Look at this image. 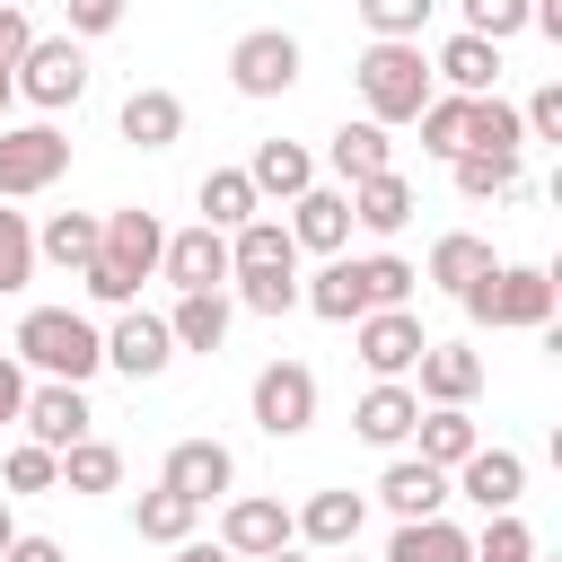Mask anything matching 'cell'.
Returning a JSON list of instances; mask_svg holds the SVG:
<instances>
[{
  "instance_id": "1",
  "label": "cell",
  "mask_w": 562,
  "mask_h": 562,
  "mask_svg": "<svg viewBox=\"0 0 562 562\" xmlns=\"http://www.w3.org/2000/svg\"><path fill=\"white\" fill-rule=\"evenodd\" d=\"M351 79H360V105H369V123H413L439 88H430V61H422V35H378L360 61H351Z\"/></svg>"
},
{
  "instance_id": "2",
  "label": "cell",
  "mask_w": 562,
  "mask_h": 562,
  "mask_svg": "<svg viewBox=\"0 0 562 562\" xmlns=\"http://www.w3.org/2000/svg\"><path fill=\"white\" fill-rule=\"evenodd\" d=\"M18 369L88 386V378L105 369V334H97L79 307H26V316H18Z\"/></svg>"
},
{
  "instance_id": "3",
  "label": "cell",
  "mask_w": 562,
  "mask_h": 562,
  "mask_svg": "<svg viewBox=\"0 0 562 562\" xmlns=\"http://www.w3.org/2000/svg\"><path fill=\"white\" fill-rule=\"evenodd\" d=\"M553 272L544 263H492L474 290H457V307L474 316V325H527V334H544L553 325Z\"/></svg>"
},
{
  "instance_id": "4",
  "label": "cell",
  "mask_w": 562,
  "mask_h": 562,
  "mask_svg": "<svg viewBox=\"0 0 562 562\" xmlns=\"http://www.w3.org/2000/svg\"><path fill=\"white\" fill-rule=\"evenodd\" d=\"M9 88H18L26 105H44V114L79 105V97H88V53H79V35H35V44L9 61Z\"/></svg>"
},
{
  "instance_id": "5",
  "label": "cell",
  "mask_w": 562,
  "mask_h": 562,
  "mask_svg": "<svg viewBox=\"0 0 562 562\" xmlns=\"http://www.w3.org/2000/svg\"><path fill=\"white\" fill-rule=\"evenodd\" d=\"M70 167V132L53 123H0V202H26L44 184H61Z\"/></svg>"
},
{
  "instance_id": "6",
  "label": "cell",
  "mask_w": 562,
  "mask_h": 562,
  "mask_svg": "<svg viewBox=\"0 0 562 562\" xmlns=\"http://www.w3.org/2000/svg\"><path fill=\"white\" fill-rule=\"evenodd\" d=\"M246 404H255V430H263V439H299V430L316 422V369H307V360H263Z\"/></svg>"
},
{
  "instance_id": "7",
  "label": "cell",
  "mask_w": 562,
  "mask_h": 562,
  "mask_svg": "<svg viewBox=\"0 0 562 562\" xmlns=\"http://www.w3.org/2000/svg\"><path fill=\"white\" fill-rule=\"evenodd\" d=\"M158 246H167V228H158V211H140V202L97 220V263H105V272H114L132 299H140V281L158 272Z\"/></svg>"
},
{
  "instance_id": "8",
  "label": "cell",
  "mask_w": 562,
  "mask_h": 562,
  "mask_svg": "<svg viewBox=\"0 0 562 562\" xmlns=\"http://www.w3.org/2000/svg\"><path fill=\"white\" fill-rule=\"evenodd\" d=\"M228 88L237 97H290L299 88V35H281V26L237 35L228 44Z\"/></svg>"
},
{
  "instance_id": "9",
  "label": "cell",
  "mask_w": 562,
  "mask_h": 562,
  "mask_svg": "<svg viewBox=\"0 0 562 562\" xmlns=\"http://www.w3.org/2000/svg\"><path fill=\"white\" fill-rule=\"evenodd\" d=\"M351 342H360V369H369V378H404L430 334H422L413 307H369V316H351Z\"/></svg>"
},
{
  "instance_id": "10",
  "label": "cell",
  "mask_w": 562,
  "mask_h": 562,
  "mask_svg": "<svg viewBox=\"0 0 562 562\" xmlns=\"http://www.w3.org/2000/svg\"><path fill=\"white\" fill-rule=\"evenodd\" d=\"M88 386H70V378H44V386H26V404H18V430L35 439V448H70V439H88Z\"/></svg>"
},
{
  "instance_id": "11",
  "label": "cell",
  "mask_w": 562,
  "mask_h": 562,
  "mask_svg": "<svg viewBox=\"0 0 562 562\" xmlns=\"http://www.w3.org/2000/svg\"><path fill=\"white\" fill-rule=\"evenodd\" d=\"M158 272H167L176 290H220V281H228V228H211V220L176 228V237L158 246Z\"/></svg>"
},
{
  "instance_id": "12",
  "label": "cell",
  "mask_w": 562,
  "mask_h": 562,
  "mask_svg": "<svg viewBox=\"0 0 562 562\" xmlns=\"http://www.w3.org/2000/svg\"><path fill=\"white\" fill-rule=\"evenodd\" d=\"M158 483H167V492H184L193 509H211V501H228V483H237V457H228L220 439H176Z\"/></svg>"
},
{
  "instance_id": "13",
  "label": "cell",
  "mask_w": 562,
  "mask_h": 562,
  "mask_svg": "<svg viewBox=\"0 0 562 562\" xmlns=\"http://www.w3.org/2000/svg\"><path fill=\"white\" fill-rule=\"evenodd\" d=\"M220 544H228L237 562H263V553L290 544V509H281L272 492H237V501L220 509Z\"/></svg>"
},
{
  "instance_id": "14",
  "label": "cell",
  "mask_w": 562,
  "mask_h": 562,
  "mask_svg": "<svg viewBox=\"0 0 562 562\" xmlns=\"http://www.w3.org/2000/svg\"><path fill=\"white\" fill-rule=\"evenodd\" d=\"M290 246L299 255H342L351 246V193L342 184H307L290 202Z\"/></svg>"
},
{
  "instance_id": "15",
  "label": "cell",
  "mask_w": 562,
  "mask_h": 562,
  "mask_svg": "<svg viewBox=\"0 0 562 562\" xmlns=\"http://www.w3.org/2000/svg\"><path fill=\"white\" fill-rule=\"evenodd\" d=\"M360 518H369V501H360V492H307V501L290 509V544L342 553V544H360Z\"/></svg>"
},
{
  "instance_id": "16",
  "label": "cell",
  "mask_w": 562,
  "mask_h": 562,
  "mask_svg": "<svg viewBox=\"0 0 562 562\" xmlns=\"http://www.w3.org/2000/svg\"><path fill=\"white\" fill-rule=\"evenodd\" d=\"M176 360V334H167V316H140V307H123L114 316V334H105V369H123V378H158Z\"/></svg>"
},
{
  "instance_id": "17",
  "label": "cell",
  "mask_w": 562,
  "mask_h": 562,
  "mask_svg": "<svg viewBox=\"0 0 562 562\" xmlns=\"http://www.w3.org/2000/svg\"><path fill=\"white\" fill-rule=\"evenodd\" d=\"M448 492H465L483 518H492V509H518V492H527V457H518V448H474V457L457 465Z\"/></svg>"
},
{
  "instance_id": "18",
  "label": "cell",
  "mask_w": 562,
  "mask_h": 562,
  "mask_svg": "<svg viewBox=\"0 0 562 562\" xmlns=\"http://www.w3.org/2000/svg\"><path fill=\"white\" fill-rule=\"evenodd\" d=\"M413 369H422V386H413L422 404H474L483 395V351H465V342H422Z\"/></svg>"
},
{
  "instance_id": "19",
  "label": "cell",
  "mask_w": 562,
  "mask_h": 562,
  "mask_svg": "<svg viewBox=\"0 0 562 562\" xmlns=\"http://www.w3.org/2000/svg\"><path fill=\"white\" fill-rule=\"evenodd\" d=\"M413 422H422V395H413L404 378H378V386L351 404V430H360L369 448H404V439H413Z\"/></svg>"
},
{
  "instance_id": "20",
  "label": "cell",
  "mask_w": 562,
  "mask_h": 562,
  "mask_svg": "<svg viewBox=\"0 0 562 562\" xmlns=\"http://www.w3.org/2000/svg\"><path fill=\"white\" fill-rule=\"evenodd\" d=\"M114 123H123L132 149H176V140H184V97H176V88H132Z\"/></svg>"
},
{
  "instance_id": "21",
  "label": "cell",
  "mask_w": 562,
  "mask_h": 562,
  "mask_svg": "<svg viewBox=\"0 0 562 562\" xmlns=\"http://www.w3.org/2000/svg\"><path fill=\"white\" fill-rule=\"evenodd\" d=\"M246 184H255V202H299V193L316 184V158H307L299 140H255Z\"/></svg>"
},
{
  "instance_id": "22",
  "label": "cell",
  "mask_w": 562,
  "mask_h": 562,
  "mask_svg": "<svg viewBox=\"0 0 562 562\" xmlns=\"http://www.w3.org/2000/svg\"><path fill=\"white\" fill-rule=\"evenodd\" d=\"M430 79H448L457 97H492V88H501V44H483V35H465V26H457V35L439 44Z\"/></svg>"
},
{
  "instance_id": "23",
  "label": "cell",
  "mask_w": 562,
  "mask_h": 562,
  "mask_svg": "<svg viewBox=\"0 0 562 562\" xmlns=\"http://www.w3.org/2000/svg\"><path fill=\"white\" fill-rule=\"evenodd\" d=\"M342 193H351V220H360L369 237H395V228L422 211V202H413V184H404L395 167H378V176H360V184H342Z\"/></svg>"
},
{
  "instance_id": "24",
  "label": "cell",
  "mask_w": 562,
  "mask_h": 562,
  "mask_svg": "<svg viewBox=\"0 0 562 562\" xmlns=\"http://www.w3.org/2000/svg\"><path fill=\"white\" fill-rule=\"evenodd\" d=\"M413 439H422V465H439V474H457V465L483 448V430H474L465 404H430V413L413 422Z\"/></svg>"
},
{
  "instance_id": "25",
  "label": "cell",
  "mask_w": 562,
  "mask_h": 562,
  "mask_svg": "<svg viewBox=\"0 0 562 562\" xmlns=\"http://www.w3.org/2000/svg\"><path fill=\"white\" fill-rule=\"evenodd\" d=\"M378 501H386L395 518H439V509H448V474L422 465V457H395V465L378 474Z\"/></svg>"
},
{
  "instance_id": "26",
  "label": "cell",
  "mask_w": 562,
  "mask_h": 562,
  "mask_svg": "<svg viewBox=\"0 0 562 562\" xmlns=\"http://www.w3.org/2000/svg\"><path fill=\"white\" fill-rule=\"evenodd\" d=\"M325 167H334L342 184H360V176H378V167H395V132L360 114V123H342V132L325 140Z\"/></svg>"
},
{
  "instance_id": "27",
  "label": "cell",
  "mask_w": 562,
  "mask_h": 562,
  "mask_svg": "<svg viewBox=\"0 0 562 562\" xmlns=\"http://www.w3.org/2000/svg\"><path fill=\"white\" fill-rule=\"evenodd\" d=\"M228 272H299V246H290V228L281 220H237L228 228Z\"/></svg>"
},
{
  "instance_id": "28",
  "label": "cell",
  "mask_w": 562,
  "mask_h": 562,
  "mask_svg": "<svg viewBox=\"0 0 562 562\" xmlns=\"http://www.w3.org/2000/svg\"><path fill=\"white\" fill-rule=\"evenodd\" d=\"M492 263H501V255H492V237H474V228H448V237L430 246V272H422V281L457 299V290H474V281H483Z\"/></svg>"
},
{
  "instance_id": "29",
  "label": "cell",
  "mask_w": 562,
  "mask_h": 562,
  "mask_svg": "<svg viewBox=\"0 0 562 562\" xmlns=\"http://www.w3.org/2000/svg\"><path fill=\"white\" fill-rule=\"evenodd\" d=\"M228 299L220 290H176V316H167V334H176V351H220L228 342Z\"/></svg>"
},
{
  "instance_id": "30",
  "label": "cell",
  "mask_w": 562,
  "mask_h": 562,
  "mask_svg": "<svg viewBox=\"0 0 562 562\" xmlns=\"http://www.w3.org/2000/svg\"><path fill=\"white\" fill-rule=\"evenodd\" d=\"M35 263L88 272V263H97V211H53V220L35 228Z\"/></svg>"
},
{
  "instance_id": "31",
  "label": "cell",
  "mask_w": 562,
  "mask_h": 562,
  "mask_svg": "<svg viewBox=\"0 0 562 562\" xmlns=\"http://www.w3.org/2000/svg\"><path fill=\"white\" fill-rule=\"evenodd\" d=\"M386 562H474V536L448 527V518H404L395 544H386Z\"/></svg>"
},
{
  "instance_id": "32",
  "label": "cell",
  "mask_w": 562,
  "mask_h": 562,
  "mask_svg": "<svg viewBox=\"0 0 562 562\" xmlns=\"http://www.w3.org/2000/svg\"><path fill=\"white\" fill-rule=\"evenodd\" d=\"M299 307H316L325 325L369 316V307H360V272H351V255H325V272H316V281H299Z\"/></svg>"
},
{
  "instance_id": "33",
  "label": "cell",
  "mask_w": 562,
  "mask_h": 562,
  "mask_svg": "<svg viewBox=\"0 0 562 562\" xmlns=\"http://www.w3.org/2000/svg\"><path fill=\"white\" fill-rule=\"evenodd\" d=\"M448 167H457V193H465V202H501V193H518V149H457Z\"/></svg>"
},
{
  "instance_id": "34",
  "label": "cell",
  "mask_w": 562,
  "mask_h": 562,
  "mask_svg": "<svg viewBox=\"0 0 562 562\" xmlns=\"http://www.w3.org/2000/svg\"><path fill=\"white\" fill-rule=\"evenodd\" d=\"M114 483H123V448L114 439L88 430V439L61 448V492H114Z\"/></svg>"
},
{
  "instance_id": "35",
  "label": "cell",
  "mask_w": 562,
  "mask_h": 562,
  "mask_svg": "<svg viewBox=\"0 0 562 562\" xmlns=\"http://www.w3.org/2000/svg\"><path fill=\"white\" fill-rule=\"evenodd\" d=\"M193 518H202V509H193V501H184V492H167V483H158V492H140V501H132V527H140V536H149V544H184V536H193Z\"/></svg>"
},
{
  "instance_id": "36",
  "label": "cell",
  "mask_w": 562,
  "mask_h": 562,
  "mask_svg": "<svg viewBox=\"0 0 562 562\" xmlns=\"http://www.w3.org/2000/svg\"><path fill=\"white\" fill-rule=\"evenodd\" d=\"M413 123H422V149H430V158H457V149H465V123H474V97L448 88V97H430Z\"/></svg>"
},
{
  "instance_id": "37",
  "label": "cell",
  "mask_w": 562,
  "mask_h": 562,
  "mask_svg": "<svg viewBox=\"0 0 562 562\" xmlns=\"http://www.w3.org/2000/svg\"><path fill=\"white\" fill-rule=\"evenodd\" d=\"M202 220H211V228L255 220V184H246V167H211V176H202Z\"/></svg>"
},
{
  "instance_id": "38",
  "label": "cell",
  "mask_w": 562,
  "mask_h": 562,
  "mask_svg": "<svg viewBox=\"0 0 562 562\" xmlns=\"http://www.w3.org/2000/svg\"><path fill=\"white\" fill-rule=\"evenodd\" d=\"M351 272H360V307H404V299H413V281H422L404 255H360Z\"/></svg>"
},
{
  "instance_id": "39",
  "label": "cell",
  "mask_w": 562,
  "mask_h": 562,
  "mask_svg": "<svg viewBox=\"0 0 562 562\" xmlns=\"http://www.w3.org/2000/svg\"><path fill=\"white\" fill-rule=\"evenodd\" d=\"M246 316H290L299 307V272H228Z\"/></svg>"
},
{
  "instance_id": "40",
  "label": "cell",
  "mask_w": 562,
  "mask_h": 562,
  "mask_svg": "<svg viewBox=\"0 0 562 562\" xmlns=\"http://www.w3.org/2000/svg\"><path fill=\"white\" fill-rule=\"evenodd\" d=\"M474 562H536L527 518H518V509H492V518H483V536H474Z\"/></svg>"
},
{
  "instance_id": "41",
  "label": "cell",
  "mask_w": 562,
  "mask_h": 562,
  "mask_svg": "<svg viewBox=\"0 0 562 562\" xmlns=\"http://www.w3.org/2000/svg\"><path fill=\"white\" fill-rule=\"evenodd\" d=\"M26 281H35V228H26V211H0V299Z\"/></svg>"
},
{
  "instance_id": "42",
  "label": "cell",
  "mask_w": 562,
  "mask_h": 562,
  "mask_svg": "<svg viewBox=\"0 0 562 562\" xmlns=\"http://www.w3.org/2000/svg\"><path fill=\"white\" fill-rule=\"evenodd\" d=\"M457 9H465V35L509 44V35H527V9H536V0H457Z\"/></svg>"
},
{
  "instance_id": "43",
  "label": "cell",
  "mask_w": 562,
  "mask_h": 562,
  "mask_svg": "<svg viewBox=\"0 0 562 562\" xmlns=\"http://www.w3.org/2000/svg\"><path fill=\"white\" fill-rule=\"evenodd\" d=\"M0 474H9V492H61V457H53V448H35V439H18Z\"/></svg>"
},
{
  "instance_id": "44",
  "label": "cell",
  "mask_w": 562,
  "mask_h": 562,
  "mask_svg": "<svg viewBox=\"0 0 562 562\" xmlns=\"http://www.w3.org/2000/svg\"><path fill=\"white\" fill-rule=\"evenodd\" d=\"M439 0H360V26L369 35H422Z\"/></svg>"
},
{
  "instance_id": "45",
  "label": "cell",
  "mask_w": 562,
  "mask_h": 562,
  "mask_svg": "<svg viewBox=\"0 0 562 562\" xmlns=\"http://www.w3.org/2000/svg\"><path fill=\"white\" fill-rule=\"evenodd\" d=\"M518 123H527V140H562V79H544V88L518 105Z\"/></svg>"
},
{
  "instance_id": "46",
  "label": "cell",
  "mask_w": 562,
  "mask_h": 562,
  "mask_svg": "<svg viewBox=\"0 0 562 562\" xmlns=\"http://www.w3.org/2000/svg\"><path fill=\"white\" fill-rule=\"evenodd\" d=\"M61 9H70V35H114L132 0H61Z\"/></svg>"
},
{
  "instance_id": "47",
  "label": "cell",
  "mask_w": 562,
  "mask_h": 562,
  "mask_svg": "<svg viewBox=\"0 0 562 562\" xmlns=\"http://www.w3.org/2000/svg\"><path fill=\"white\" fill-rule=\"evenodd\" d=\"M26 44H35V26H26V9H18V0H0V70H9V61L26 53Z\"/></svg>"
},
{
  "instance_id": "48",
  "label": "cell",
  "mask_w": 562,
  "mask_h": 562,
  "mask_svg": "<svg viewBox=\"0 0 562 562\" xmlns=\"http://www.w3.org/2000/svg\"><path fill=\"white\" fill-rule=\"evenodd\" d=\"M18 404H26V369H18V351H0V430L18 422Z\"/></svg>"
},
{
  "instance_id": "49",
  "label": "cell",
  "mask_w": 562,
  "mask_h": 562,
  "mask_svg": "<svg viewBox=\"0 0 562 562\" xmlns=\"http://www.w3.org/2000/svg\"><path fill=\"white\" fill-rule=\"evenodd\" d=\"M0 562H70V553H61L53 536H9V553H0Z\"/></svg>"
},
{
  "instance_id": "50",
  "label": "cell",
  "mask_w": 562,
  "mask_h": 562,
  "mask_svg": "<svg viewBox=\"0 0 562 562\" xmlns=\"http://www.w3.org/2000/svg\"><path fill=\"white\" fill-rule=\"evenodd\" d=\"M176 562H237V553H228V544H193V536H184V544H176Z\"/></svg>"
},
{
  "instance_id": "51",
  "label": "cell",
  "mask_w": 562,
  "mask_h": 562,
  "mask_svg": "<svg viewBox=\"0 0 562 562\" xmlns=\"http://www.w3.org/2000/svg\"><path fill=\"white\" fill-rule=\"evenodd\" d=\"M9 536H18V518H9V501H0V553H9Z\"/></svg>"
},
{
  "instance_id": "52",
  "label": "cell",
  "mask_w": 562,
  "mask_h": 562,
  "mask_svg": "<svg viewBox=\"0 0 562 562\" xmlns=\"http://www.w3.org/2000/svg\"><path fill=\"white\" fill-rule=\"evenodd\" d=\"M263 562H307V553H299V544H281V553H263Z\"/></svg>"
},
{
  "instance_id": "53",
  "label": "cell",
  "mask_w": 562,
  "mask_h": 562,
  "mask_svg": "<svg viewBox=\"0 0 562 562\" xmlns=\"http://www.w3.org/2000/svg\"><path fill=\"white\" fill-rule=\"evenodd\" d=\"M9 97H18V88H9V70H0V123H9Z\"/></svg>"
},
{
  "instance_id": "54",
  "label": "cell",
  "mask_w": 562,
  "mask_h": 562,
  "mask_svg": "<svg viewBox=\"0 0 562 562\" xmlns=\"http://www.w3.org/2000/svg\"><path fill=\"white\" fill-rule=\"evenodd\" d=\"M334 562H360V553H351V544H342V553H334Z\"/></svg>"
}]
</instances>
